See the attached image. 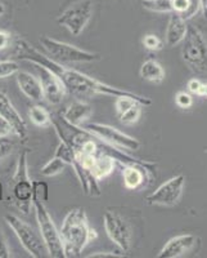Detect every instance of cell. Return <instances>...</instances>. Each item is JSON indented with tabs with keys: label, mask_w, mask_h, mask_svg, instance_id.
Instances as JSON below:
<instances>
[{
	"label": "cell",
	"mask_w": 207,
	"mask_h": 258,
	"mask_svg": "<svg viewBox=\"0 0 207 258\" xmlns=\"http://www.w3.org/2000/svg\"><path fill=\"white\" fill-rule=\"evenodd\" d=\"M16 52H17V56L21 61L41 64V66H45L50 71H53L63 83L66 92L75 97L85 98V97H93L96 94H100V96H112L116 98V97L125 96L132 97L133 100H135L142 106L152 105L151 98H148V97L140 96V94L125 91V89L116 88V87H112V85H108L106 83L94 79V78L89 77L81 71L66 68V66H63V63H59V62L43 54L40 50L36 49L34 45H31L29 41L24 40V39L17 40Z\"/></svg>",
	"instance_id": "cell-1"
},
{
	"label": "cell",
	"mask_w": 207,
	"mask_h": 258,
	"mask_svg": "<svg viewBox=\"0 0 207 258\" xmlns=\"http://www.w3.org/2000/svg\"><path fill=\"white\" fill-rule=\"evenodd\" d=\"M64 246V257H76L90 241L98 238L95 230L89 225L86 212L73 208L67 213L59 230Z\"/></svg>",
	"instance_id": "cell-2"
},
{
	"label": "cell",
	"mask_w": 207,
	"mask_h": 258,
	"mask_svg": "<svg viewBox=\"0 0 207 258\" xmlns=\"http://www.w3.org/2000/svg\"><path fill=\"white\" fill-rule=\"evenodd\" d=\"M183 61L195 73H207V41L194 25H188L181 48Z\"/></svg>",
	"instance_id": "cell-3"
},
{
	"label": "cell",
	"mask_w": 207,
	"mask_h": 258,
	"mask_svg": "<svg viewBox=\"0 0 207 258\" xmlns=\"http://www.w3.org/2000/svg\"><path fill=\"white\" fill-rule=\"evenodd\" d=\"M32 206L35 208L36 221H38L41 239L44 241L48 254L52 258H66L64 257V246L61 232L53 222L49 212L45 208L44 203L32 200Z\"/></svg>",
	"instance_id": "cell-4"
},
{
	"label": "cell",
	"mask_w": 207,
	"mask_h": 258,
	"mask_svg": "<svg viewBox=\"0 0 207 258\" xmlns=\"http://www.w3.org/2000/svg\"><path fill=\"white\" fill-rule=\"evenodd\" d=\"M40 44L43 45L49 58L59 63H73V62H95L99 61L100 56L96 53L81 49L68 43L56 40L49 36H41Z\"/></svg>",
	"instance_id": "cell-5"
},
{
	"label": "cell",
	"mask_w": 207,
	"mask_h": 258,
	"mask_svg": "<svg viewBox=\"0 0 207 258\" xmlns=\"http://www.w3.org/2000/svg\"><path fill=\"white\" fill-rule=\"evenodd\" d=\"M4 220L8 223L9 227L13 230V232L20 240L21 245L24 246L31 257L43 258L45 253H48L44 241L41 239V235H39L29 223L22 221L15 214H6Z\"/></svg>",
	"instance_id": "cell-6"
},
{
	"label": "cell",
	"mask_w": 207,
	"mask_h": 258,
	"mask_svg": "<svg viewBox=\"0 0 207 258\" xmlns=\"http://www.w3.org/2000/svg\"><path fill=\"white\" fill-rule=\"evenodd\" d=\"M13 197L17 203L18 209L24 214H29L32 206V181L29 177V165H27V153L22 151L18 155L17 168L13 176Z\"/></svg>",
	"instance_id": "cell-7"
},
{
	"label": "cell",
	"mask_w": 207,
	"mask_h": 258,
	"mask_svg": "<svg viewBox=\"0 0 207 258\" xmlns=\"http://www.w3.org/2000/svg\"><path fill=\"white\" fill-rule=\"evenodd\" d=\"M93 16V3L90 0H80L62 12L57 22L66 27L75 36H79Z\"/></svg>",
	"instance_id": "cell-8"
},
{
	"label": "cell",
	"mask_w": 207,
	"mask_h": 258,
	"mask_svg": "<svg viewBox=\"0 0 207 258\" xmlns=\"http://www.w3.org/2000/svg\"><path fill=\"white\" fill-rule=\"evenodd\" d=\"M82 128L90 132L95 137L100 138L102 141L107 142L112 146L119 147V149H125L128 151H137L140 147V142L138 141L137 138L121 132L115 126L107 125V124L89 123L82 126Z\"/></svg>",
	"instance_id": "cell-9"
},
{
	"label": "cell",
	"mask_w": 207,
	"mask_h": 258,
	"mask_svg": "<svg viewBox=\"0 0 207 258\" xmlns=\"http://www.w3.org/2000/svg\"><path fill=\"white\" fill-rule=\"evenodd\" d=\"M103 221L110 240L116 244L123 252H129L132 249V230L128 222L120 214L112 211H106Z\"/></svg>",
	"instance_id": "cell-10"
},
{
	"label": "cell",
	"mask_w": 207,
	"mask_h": 258,
	"mask_svg": "<svg viewBox=\"0 0 207 258\" xmlns=\"http://www.w3.org/2000/svg\"><path fill=\"white\" fill-rule=\"evenodd\" d=\"M184 183H185V177L183 174L172 177L169 181L162 183L155 192L149 194L148 197L146 198L147 204L165 207L175 206L181 198Z\"/></svg>",
	"instance_id": "cell-11"
},
{
	"label": "cell",
	"mask_w": 207,
	"mask_h": 258,
	"mask_svg": "<svg viewBox=\"0 0 207 258\" xmlns=\"http://www.w3.org/2000/svg\"><path fill=\"white\" fill-rule=\"evenodd\" d=\"M35 64L36 70L39 73V78H40V84L43 88V93H44V98L50 103V105H59L63 100L64 94L67 93L64 89L63 83L61 82L56 74L50 71L49 69L41 64Z\"/></svg>",
	"instance_id": "cell-12"
},
{
	"label": "cell",
	"mask_w": 207,
	"mask_h": 258,
	"mask_svg": "<svg viewBox=\"0 0 207 258\" xmlns=\"http://www.w3.org/2000/svg\"><path fill=\"white\" fill-rule=\"evenodd\" d=\"M0 117L11 126L12 133H15L20 140L27 138V126L20 112L15 107L11 98L4 92L0 91Z\"/></svg>",
	"instance_id": "cell-13"
},
{
	"label": "cell",
	"mask_w": 207,
	"mask_h": 258,
	"mask_svg": "<svg viewBox=\"0 0 207 258\" xmlns=\"http://www.w3.org/2000/svg\"><path fill=\"white\" fill-rule=\"evenodd\" d=\"M197 238L192 234L179 235L175 238L170 239L161 252L158 253V258H178L187 254L193 246L195 245Z\"/></svg>",
	"instance_id": "cell-14"
},
{
	"label": "cell",
	"mask_w": 207,
	"mask_h": 258,
	"mask_svg": "<svg viewBox=\"0 0 207 258\" xmlns=\"http://www.w3.org/2000/svg\"><path fill=\"white\" fill-rule=\"evenodd\" d=\"M17 84L18 87H20L21 92L31 101L40 102L41 100H44V93H43L40 80H39L35 75H32L31 73H27V71H18Z\"/></svg>",
	"instance_id": "cell-15"
},
{
	"label": "cell",
	"mask_w": 207,
	"mask_h": 258,
	"mask_svg": "<svg viewBox=\"0 0 207 258\" xmlns=\"http://www.w3.org/2000/svg\"><path fill=\"white\" fill-rule=\"evenodd\" d=\"M152 172L140 165H123L124 185L128 190H137L144 185V181H151Z\"/></svg>",
	"instance_id": "cell-16"
},
{
	"label": "cell",
	"mask_w": 207,
	"mask_h": 258,
	"mask_svg": "<svg viewBox=\"0 0 207 258\" xmlns=\"http://www.w3.org/2000/svg\"><path fill=\"white\" fill-rule=\"evenodd\" d=\"M187 22L179 13H174L170 17L169 25L166 29V44L169 47H175L183 41L187 34Z\"/></svg>",
	"instance_id": "cell-17"
},
{
	"label": "cell",
	"mask_w": 207,
	"mask_h": 258,
	"mask_svg": "<svg viewBox=\"0 0 207 258\" xmlns=\"http://www.w3.org/2000/svg\"><path fill=\"white\" fill-rule=\"evenodd\" d=\"M91 114H93V109L90 105L82 102V101H73L62 115L68 123L73 124V125H80L85 120H88Z\"/></svg>",
	"instance_id": "cell-18"
},
{
	"label": "cell",
	"mask_w": 207,
	"mask_h": 258,
	"mask_svg": "<svg viewBox=\"0 0 207 258\" xmlns=\"http://www.w3.org/2000/svg\"><path fill=\"white\" fill-rule=\"evenodd\" d=\"M115 165H116V160L111 155L99 154V155L95 156V160H94L90 172L98 181H100V179L107 178L108 176H111L114 173Z\"/></svg>",
	"instance_id": "cell-19"
},
{
	"label": "cell",
	"mask_w": 207,
	"mask_h": 258,
	"mask_svg": "<svg viewBox=\"0 0 207 258\" xmlns=\"http://www.w3.org/2000/svg\"><path fill=\"white\" fill-rule=\"evenodd\" d=\"M140 78L151 83H161L165 79V70L156 59H147L140 68Z\"/></svg>",
	"instance_id": "cell-20"
},
{
	"label": "cell",
	"mask_w": 207,
	"mask_h": 258,
	"mask_svg": "<svg viewBox=\"0 0 207 258\" xmlns=\"http://www.w3.org/2000/svg\"><path fill=\"white\" fill-rule=\"evenodd\" d=\"M29 117L32 123L36 126H40V128H47V126L52 125V114L40 105L30 107Z\"/></svg>",
	"instance_id": "cell-21"
},
{
	"label": "cell",
	"mask_w": 207,
	"mask_h": 258,
	"mask_svg": "<svg viewBox=\"0 0 207 258\" xmlns=\"http://www.w3.org/2000/svg\"><path fill=\"white\" fill-rule=\"evenodd\" d=\"M66 163H64L62 159L59 158H54L50 159L49 161H48L47 164L44 165V167L41 168L40 173L43 174L44 177H53V176H57V174L62 173L64 170V168H66Z\"/></svg>",
	"instance_id": "cell-22"
},
{
	"label": "cell",
	"mask_w": 207,
	"mask_h": 258,
	"mask_svg": "<svg viewBox=\"0 0 207 258\" xmlns=\"http://www.w3.org/2000/svg\"><path fill=\"white\" fill-rule=\"evenodd\" d=\"M142 4L146 9L151 12L157 13H170L172 11L171 0H142Z\"/></svg>",
	"instance_id": "cell-23"
},
{
	"label": "cell",
	"mask_w": 207,
	"mask_h": 258,
	"mask_svg": "<svg viewBox=\"0 0 207 258\" xmlns=\"http://www.w3.org/2000/svg\"><path fill=\"white\" fill-rule=\"evenodd\" d=\"M49 199V187L43 181H32V200L47 203Z\"/></svg>",
	"instance_id": "cell-24"
},
{
	"label": "cell",
	"mask_w": 207,
	"mask_h": 258,
	"mask_svg": "<svg viewBox=\"0 0 207 258\" xmlns=\"http://www.w3.org/2000/svg\"><path fill=\"white\" fill-rule=\"evenodd\" d=\"M140 115H142V105L135 103L133 107H130L128 111L120 115L119 117L121 123L125 124V125H133V124L138 123V120L140 119Z\"/></svg>",
	"instance_id": "cell-25"
},
{
	"label": "cell",
	"mask_w": 207,
	"mask_h": 258,
	"mask_svg": "<svg viewBox=\"0 0 207 258\" xmlns=\"http://www.w3.org/2000/svg\"><path fill=\"white\" fill-rule=\"evenodd\" d=\"M54 156H56V158L62 159V160L66 163V164L71 165L73 158H75V154H73V150L71 149V147L68 146L66 142L61 141V144H59L58 147H57L56 155H54Z\"/></svg>",
	"instance_id": "cell-26"
},
{
	"label": "cell",
	"mask_w": 207,
	"mask_h": 258,
	"mask_svg": "<svg viewBox=\"0 0 207 258\" xmlns=\"http://www.w3.org/2000/svg\"><path fill=\"white\" fill-rule=\"evenodd\" d=\"M18 71H20V66H18L17 62L12 61V59L0 61V79L12 77V75H15Z\"/></svg>",
	"instance_id": "cell-27"
},
{
	"label": "cell",
	"mask_w": 207,
	"mask_h": 258,
	"mask_svg": "<svg viewBox=\"0 0 207 258\" xmlns=\"http://www.w3.org/2000/svg\"><path fill=\"white\" fill-rule=\"evenodd\" d=\"M116 98L117 100L116 102H115V109H116V112L119 116L121 114H124L125 111H128V110L130 109V107H133L135 103H138L137 101L133 100L132 97L123 96V97H116Z\"/></svg>",
	"instance_id": "cell-28"
},
{
	"label": "cell",
	"mask_w": 207,
	"mask_h": 258,
	"mask_svg": "<svg viewBox=\"0 0 207 258\" xmlns=\"http://www.w3.org/2000/svg\"><path fill=\"white\" fill-rule=\"evenodd\" d=\"M143 45L148 50H160V49H162V47H163V41L161 40L157 35L148 34V35L144 36Z\"/></svg>",
	"instance_id": "cell-29"
},
{
	"label": "cell",
	"mask_w": 207,
	"mask_h": 258,
	"mask_svg": "<svg viewBox=\"0 0 207 258\" xmlns=\"http://www.w3.org/2000/svg\"><path fill=\"white\" fill-rule=\"evenodd\" d=\"M13 149H15V144H13V141L8 136L0 137V160L11 155Z\"/></svg>",
	"instance_id": "cell-30"
},
{
	"label": "cell",
	"mask_w": 207,
	"mask_h": 258,
	"mask_svg": "<svg viewBox=\"0 0 207 258\" xmlns=\"http://www.w3.org/2000/svg\"><path fill=\"white\" fill-rule=\"evenodd\" d=\"M175 101H176V105L181 109H188L190 107L193 103V98L189 93L187 92H179L175 97Z\"/></svg>",
	"instance_id": "cell-31"
},
{
	"label": "cell",
	"mask_w": 207,
	"mask_h": 258,
	"mask_svg": "<svg viewBox=\"0 0 207 258\" xmlns=\"http://www.w3.org/2000/svg\"><path fill=\"white\" fill-rule=\"evenodd\" d=\"M124 257L123 253L120 252H94L86 255V258H121Z\"/></svg>",
	"instance_id": "cell-32"
},
{
	"label": "cell",
	"mask_w": 207,
	"mask_h": 258,
	"mask_svg": "<svg viewBox=\"0 0 207 258\" xmlns=\"http://www.w3.org/2000/svg\"><path fill=\"white\" fill-rule=\"evenodd\" d=\"M11 257V250H9L7 241L4 239V235L0 230V258H9Z\"/></svg>",
	"instance_id": "cell-33"
},
{
	"label": "cell",
	"mask_w": 207,
	"mask_h": 258,
	"mask_svg": "<svg viewBox=\"0 0 207 258\" xmlns=\"http://www.w3.org/2000/svg\"><path fill=\"white\" fill-rule=\"evenodd\" d=\"M9 44H11V34L0 30V50L8 48Z\"/></svg>",
	"instance_id": "cell-34"
},
{
	"label": "cell",
	"mask_w": 207,
	"mask_h": 258,
	"mask_svg": "<svg viewBox=\"0 0 207 258\" xmlns=\"http://www.w3.org/2000/svg\"><path fill=\"white\" fill-rule=\"evenodd\" d=\"M201 87H202V83L199 82L198 79H192L189 80V83H188V89H189L190 93L193 94H198Z\"/></svg>",
	"instance_id": "cell-35"
},
{
	"label": "cell",
	"mask_w": 207,
	"mask_h": 258,
	"mask_svg": "<svg viewBox=\"0 0 207 258\" xmlns=\"http://www.w3.org/2000/svg\"><path fill=\"white\" fill-rule=\"evenodd\" d=\"M12 133V129L6 121L0 117V137H3V136H9Z\"/></svg>",
	"instance_id": "cell-36"
},
{
	"label": "cell",
	"mask_w": 207,
	"mask_h": 258,
	"mask_svg": "<svg viewBox=\"0 0 207 258\" xmlns=\"http://www.w3.org/2000/svg\"><path fill=\"white\" fill-rule=\"evenodd\" d=\"M197 96L207 97V84H203V83H202V87H201V89H199V92Z\"/></svg>",
	"instance_id": "cell-37"
},
{
	"label": "cell",
	"mask_w": 207,
	"mask_h": 258,
	"mask_svg": "<svg viewBox=\"0 0 207 258\" xmlns=\"http://www.w3.org/2000/svg\"><path fill=\"white\" fill-rule=\"evenodd\" d=\"M199 4H201V9L203 11L204 17L207 18V0H198Z\"/></svg>",
	"instance_id": "cell-38"
},
{
	"label": "cell",
	"mask_w": 207,
	"mask_h": 258,
	"mask_svg": "<svg viewBox=\"0 0 207 258\" xmlns=\"http://www.w3.org/2000/svg\"><path fill=\"white\" fill-rule=\"evenodd\" d=\"M6 13V7H4V4L0 2V17Z\"/></svg>",
	"instance_id": "cell-39"
},
{
	"label": "cell",
	"mask_w": 207,
	"mask_h": 258,
	"mask_svg": "<svg viewBox=\"0 0 207 258\" xmlns=\"http://www.w3.org/2000/svg\"><path fill=\"white\" fill-rule=\"evenodd\" d=\"M3 192H4V188H3V183L0 182V202L3 200Z\"/></svg>",
	"instance_id": "cell-40"
}]
</instances>
